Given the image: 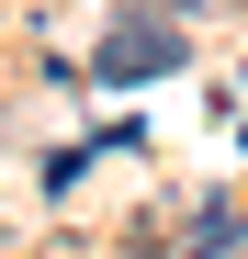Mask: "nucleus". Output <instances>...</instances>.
<instances>
[{
  "label": "nucleus",
  "mask_w": 248,
  "mask_h": 259,
  "mask_svg": "<svg viewBox=\"0 0 248 259\" xmlns=\"http://www.w3.org/2000/svg\"><path fill=\"white\" fill-rule=\"evenodd\" d=\"M170 68H181V23H158V12H113L102 57H91L102 91H136V79H170Z\"/></svg>",
  "instance_id": "obj_1"
}]
</instances>
